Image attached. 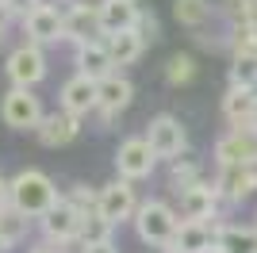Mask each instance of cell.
I'll return each instance as SVG.
<instances>
[{
	"label": "cell",
	"mask_w": 257,
	"mask_h": 253,
	"mask_svg": "<svg viewBox=\"0 0 257 253\" xmlns=\"http://www.w3.org/2000/svg\"><path fill=\"white\" fill-rule=\"evenodd\" d=\"M58 200H62V196H58L54 180L46 177L43 169H20V173L12 177V207H20L23 215L43 219Z\"/></svg>",
	"instance_id": "1"
},
{
	"label": "cell",
	"mask_w": 257,
	"mask_h": 253,
	"mask_svg": "<svg viewBox=\"0 0 257 253\" xmlns=\"http://www.w3.org/2000/svg\"><path fill=\"white\" fill-rule=\"evenodd\" d=\"M181 230V211H173L165 200H142L139 215H135V234H139L146 245H158V249H169L173 238Z\"/></svg>",
	"instance_id": "2"
},
{
	"label": "cell",
	"mask_w": 257,
	"mask_h": 253,
	"mask_svg": "<svg viewBox=\"0 0 257 253\" xmlns=\"http://www.w3.org/2000/svg\"><path fill=\"white\" fill-rule=\"evenodd\" d=\"M43 100L31 92V88H20V84H12L8 92H4V100H0V119H4V126H12V131H35V126L43 123Z\"/></svg>",
	"instance_id": "3"
},
{
	"label": "cell",
	"mask_w": 257,
	"mask_h": 253,
	"mask_svg": "<svg viewBox=\"0 0 257 253\" xmlns=\"http://www.w3.org/2000/svg\"><path fill=\"white\" fill-rule=\"evenodd\" d=\"M146 142L158 154V161H177L188 150V131L177 115H154L146 126Z\"/></svg>",
	"instance_id": "4"
},
{
	"label": "cell",
	"mask_w": 257,
	"mask_h": 253,
	"mask_svg": "<svg viewBox=\"0 0 257 253\" xmlns=\"http://www.w3.org/2000/svg\"><path fill=\"white\" fill-rule=\"evenodd\" d=\"M4 73H8L12 84H20V88H35V84L46 77V54L39 42H23L16 50L8 54V62H4Z\"/></svg>",
	"instance_id": "5"
},
{
	"label": "cell",
	"mask_w": 257,
	"mask_h": 253,
	"mask_svg": "<svg viewBox=\"0 0 257 253\" xmlns=\"http://www.w3.org/2000/svg\"><path fill=\"white\" fill-rule=\"evenodd\" d=\"M154 165H158V154L150 150V142H146V135L142 138H123L115 150V173L123 180H146L154 173Z\"/></svg>",
	"instance_id": "6"
},
{
	"label": "cell",
	"mask_w": 257,
	"mask_h": 253,
	"mask_svg": "<svg viewBox=\"0 0 257 253\" xmlns=\"http://www.w3.org/2000/svg\"><path fill=\"white\" fill-rule=\"evenodd\" d=\"M96 211L104 215V219H111L115 226H119V222H135V215H139L135 180L115 177L111 184H104V188H100V203H96Z\"/></svg>",
	"instance_id": "7"
},
{
	"label": "cell",
	"mask_w": 257,
	"mask_h": 253,
	"mask_svg": "<svg viewBox=\"0 0 257 253\" xmlns=\"http://www.w3.org/2000/svg\"><path fill=\"white\" fill-rule=\"evenodd\" d=\"M215 165H257V126H230L215 142Z\"/></svg>",
	"instance_id": "8"
},
{
	"label": "cell",
	"mask_w": 257,
	"mask_h": 253,
	"mask_svg": "<svg viewBox=\"0 0 257 253\" xmlns=\"http://www.w3.org/2000/svg\"><path fill=\"white\" fill-rule=\"evenodd\" d=\"M131 100H135V84L123 73H111L104 81H96V115L104 126H111L119 119V111H127Z\"/></svg>",
	"instance_id": "9"
},
{
	"label": "cell",
	"mask_w": 257,
	"mask_h": 253,
	"mask_svg": "<svg viewBox=\"0 0 257 253\" xmlns=\"http://www.w3.org/2000/svg\"><path fill=\"white\" fill-rule=\"evenodd\" d=\"M81 219H85V211H77L73 203L62 196V200H58L43 219H39V226H43V238L50 245H62V242H69V238L81 234Z\"/></svg>",
	"instance_id": "10"
},
{
	"label": "cell",
	"mask_w": 257,
	"mask_h": 253,
	"mask_svg": "<svg viewBox=\"0 0 257 253\" xmlns=\"http://www.w3.org/2000/svg\"><path fill=\"white\" fill-rule=\"evenodd\" d=\"M215 188L226 203H242L257 192V165H215Z\"/></svg>",
	"instance_id": "11"
},
{
	"label": "cell",
	"mask_w": 257,
	"mask_h": 253,
	"mask_svg": "<svg viewBox=\"0 0 257 253\" xmlns=\"http://www.w3.org/2000/svg\"><path fill=\"white\" fill-rule=\"evenodd\" d=\"M58 107L69 111V115H77V119L96 115V81L85 77V73H73L62 84V92H58Z\"/></svg>",
	"instance_id": "12"
},
{
	"label": "cell",
	"mask_w": 257,
	"mask_h": 253,
	"mask_svg": "<svg viewBox=\"0 0 257 253\" xmlns=\"http://www.w3.org/2000/svg\"><path fill=\"white\" fill-rule=\"evenodd\" d=\"M219 242V219H181V230L173 238V249L181 253H211Z\"/></svg>",
	"instance_id": "13"
},
{
	"label": "cell",
	"mask_w": 257,
	"mask_h": 253,
	"mask_svg": "<svg viewBox=\"0 0 257 253\" xmlns=\"http://www.w3.org/2000/svg\"><path fill=\"white\" fill-rule=\"evenodd\" d=\"M177 200H181V219H207L211 222L215 215H219L223 196H219V188H215V180H200V184H192V188H184Z\"/></svg>",
	"instance_id": "14"
},
{
	"label": "cell",
	"mask_w": 257,
	"mask_h": 253,
	"mask_svg": "<svg viewBox=\"0 0 257 253\" xmlns=\"http://www.w3.org/2000/svg\"><path fill=\"white\" fill-rule=\"evenodd\" d=\"M77 135H81V119L69 115V111H62V107H58V111H46L43 123L35 126V138H39L46 150H62V146H69Z\"/></svg>",
	"instance_id": "15"
},
{
	"label": "cell",
	"mask_w": 257,
	"mask_h": 253,
	"mask_svg": "<svg viewBox=\"0 0 257 253\" xmlns=\"http://www.w3.org/2000/svg\"><path fill=\"white\" fill-rule=\"evenodd\" d=\"M23 35H27V42H39V46L62 42V39H65V20H62V12L46 0L39 12H31V16L23 20Z\"/></svg>",
	"instance_id": "16"
},
{
	"label": "cell",
	"mask_w": 257,
	"mask_h": 253,
	"mask_svg": "<svg viewBox=\"0 0 257 253\" xmlns=\"http://www.w3.org/2000/svg\"><path fill=\"white\" fill-rule=\"evenodd\" d=\"M62 20H65V42H73V46L92 42V39H104V31H100V8H96V4H81V0H77Z\"/></svg>",
	"instance_id": "17"
},
{
	"label": "cell",
	"mask_w": 257,
	"mask_h": 253,
	"mask_svg": "<svg viewBox=\"0 0 257 253\" xmlns=\"http://www.w3.org/2000/svg\"><path fill=\"white\" fill-rule=\"evenodd\" d=\"M73 65H77V73L92 77V81H104V77L115 73V62H111V54H107V42H104V39L81 42V46L73 50Z\"/></svg>",
	"instance_id": "18"
},
{
	"label": "cell",
	"mask_w": 257,
	"mask_h": 253,
	"mask_svg": "<svg viewBox=\"0 0 257 253\" xmlns=\"http://www.w3.org/2000/svg\"><path fill=\"white\" fill-rule=\"evenodd\" d=\"M100 31L115 35V31H131L139 23V0H100Z\"/></svg>",
	"instance_id": "19"
},
{
	"label": "cell",
	"mask_w": 257,
	"mask_h": 253,
	"mask_svg": "<svg viewBox=\"0 0 257 253\" xmlns=\"http://www.w3.org/2000/svg\"><path fill=\"white\" fill-rule=\"evenodd\" d=\"M223 119L230 126H253V119H257V92H249V88H226Z\"/></svg>",
	"instance_id": "20"
},
{
	"label": "cell",
	"mask_w": 257,
	"mask_h": 253,
	"mask_svg": "<svg viewBox=\"0 0 257 253\" xmlns=\"http://www.w3.org/2000/svg\"><path fill=\"white\" fill-rule=\"evenodd\" d=\"M223 253H257V226H238V222H219V242Z\"/></svg>",
	"instance_id": "21"
},
{
	"label": "cell",
	"mask_w": 257,
	"mask_h": 253,
	"mask_svg": "<svg viewBox=\"0 0 257 253\" xmlns=\"http://www.w3.org/2000/svg\"><path fill=\"white\" fill-rule=\"evenodd\" d=\"M31 230V215H23L20 207H0V253L4 249H16V245L27 238Z\"/></svg>",
	"instance_id": "22"
},
{
	"label": "cell",
	"mask_w": 257,
	"mask_h": 253,
	"mask_svg": "<svg viewBox=\"0 0 257 253\" xmlns=\"http://www.w3.org/2000/svg\"><path fill=\"white\" fill-rule=\"evenodd\" d=\"M107 42V54H111V62L115 65H135L146 50V42L139 39V31L131 27V31H115V35H104Z\"/></svg>",
	"instance_id": "23"
},
{
	"label": "cell",
	"mask_w": 257,
	"mask_h": 253,
	"mask_svg": "<svg viewBox=\"0 0 257 253\" xmlns=\"http://www.w3.org/2000/svg\"><path fill=\"white\" fill-rule=\"evenodd\" d=\"M200 180H204V165H200L196 158H188V154H184V158L169 161V188L177 192V196H181L184 188L200 184Z\"/></svg>",
	"instance_id": "24"
},
{
	"label": "cell",
	"mask_w": 257,
	"mask_h": 253,
	"mask_svg": "<svg viewBox=\"0 0 257 253\" xmlns=\"http://www.w3.org/2000/svg\"><path fill=\"white\" fill-rule=\"evenodd\" d=\"M111 234H115V222L111 219H104L100 211H88L85 219H81V242L85 245H96V242H111Z\"/></svg>",
	"instance_id": "25"
},
{
	"label": "cell",
	"mask_w": 257,
	"mask_h": 253,
	"mask_svg": "<svg viewBox=\"0 0 257 253\" xmlns=\"http://www.w3.org/2000/svg\"><path fill=\"white\" fill-rule=\"evenodd\" d=\"M230 88L257 92V54H234V62H230Z\"/></svg>",
	"instance_id": "26"
},
{
	"label": "cell",
	"mask_w": 257,
	"mask_h": 253,
	"mask_svg": "<svg viewBox=\"0 0 257 253\" xmlns=\"http://www.w3.org/2000/svg\"><path fill=\"white\" fill-rule=\"evenodd\" d=\"M196 77V58L192 54H173L169 62H165V81L177 88V84H188Z\"/></svg>",
	"instance_id": "27"
},
{
	"label": "cell",
	"mask_w": 257,
	"mask_h": 253,
	"mask_svg": "<svg viewBox=\"0 0 257 253\" xmlns=\"http://www.w3.org/2000/svg\"><path fill=\"white\" fill-rule=\"evenodd\" d=\"M230 50H234V54H257V20H242L234 27Z\"/></svg>",
	"instance_id": "28"
},
{
	"label": "cell",
	"mask_w": 257,
	"mask_h": 253,
	"mask_svg": "<svg viewBox=\"0 0 257 253\" xmlns=\"http://www.w3.org/2000/svg\"><path fill=\"white\" fill-rule=\"evenodd\" d=\"M65 200L73 203L77 211H85V215H88V211H96V203H100V188L92 192V188H85V184H73V188L65 192Z\"/></svg>",
	"instance_id": "29"
},
{
	"label": "cell",
	"mask_w": 257,
	"mask_h": 253,
	"mask_svg": "<svg viewBox=\"0 0 257 253\" xmlns=\"http://www.w3.org/2000/svg\"><path fill=\"white\" fill-rule=\"evenodd\" d=\"M135 31H139V39H142V42H154V39L161 35L158 16H154V12H139V23H135Z\"/></svg>",
	"instance_id": "30"
},
{
	"label": "cell",
	"mask_w": 257,
	"mask_h": 253,
	"mask_svg": "<svg viewBox=\"0 0 257 253\" xmlns=\"http://www.w3.org/2000/svg\"><path fill=\"white\" fill-rule=\"evenodd\" d=\"M43 4H46V0H4V8L12 12V20H20V23L27 20L31 12H39Z\"/></svg>",
	"instance_id": "31"
},
{
	"label": "cell",
	"mask_w": 257,
	"mask_h": 253,
	"mask_svg": "<svg viewBox=\"0 0 257 253\" xmlns=\"http://www.w3.org/2000/svg\"><path fill=\"white\" fill-rule=\"evenodd\" d=\"M8 27H12V12L4 8V0H0V42H4V35H8Z\"/></svg>",
	"instance_id": "32"
},
{
	"label": "cell",
	"mask_w": 257,
	"mask_h": 253,
	"mask_svg": "<svg viewBox=\"0 0 257 253\" xmlns=\"http://www.w3.org/2000/svg\"><path fill=\"white\" fill-rule=\"evenodd\" d=\"M8 203H12V180L0 177V207H8Z\"/></svg>",
	"instance_id": "33"
},
{
	"label": "cell",
	"mask_w": 257,
	"mask_h": 253,
	"mask_svg": "<svg viewBox=\"0 0 257 253\" xmlns=\"http://www.w3.org/2000/svg\"><path fill=\"white\" fill-rule=\"evenodd\" d=\"M85 253H119V245L115 242H96V245H88Z\"/></svg>",
	"instance_id": "34"
},
{
	"label": "cell",
	"mask_w": 257,
	"mask_h": 253,
	"mask_svg": "<svg viewBox=\"0 0 257 253\" xmlns=\"http://www.w3.org/2000/svg\"><path fill=\"white\" fill-rule=\"evenodd\" d=\"M27 253H58V245H50V242H39V245H31Z\"/></svg>",
	"instance_id": "35"
},
{
	"label": "cell",
	"mask_w": 257,
	"mask_h": 253,
	"mask_svg": "<svg viewBox=\"0 0 257 253\" xmlns=\"http://www.w3.org/2000/svg\"><path fill=\"white\" fill-rule=\"evenodd\" d=\"M165 253H181V249H173V245H169V249H165Z\"/></svg>",
	"instance_id": "36"
},
{
	"label": "cell",
	"mask_w": 257,
	"mask_h": 253,
	"mask_svg": "<svg viewBox=\"0 0 257 253\" xmlns=\"http://www.w3.org/2000/svg\"><path fill=\"white\" fill-rule=\"evenodd\" d=\"M230 4H242V0H230Z\"/></svg>",
	"instance_id": "37"
},
{
	"label": "cell",
	"mask_w": 257,
	"mask_h": 253,
	"mask_svg": "<svg viewBox=\"0 0 257 253\" xmlns=\"http://www.w3.org/2000/svg\"><path fill=\"white\" fill-rule=\"evenodd\" d=\"M211 253H223V249H211Z\"/></svg>",
	"instance_id": "38"
},
{
	"label": "cell",
	"mask_w": 257,
	"mask_h": 253,
	"mask_svg": "<svg viewBox=\"0 0 257 253\" xmlns=\"http://www.w3.org/2000/svg\"><path fill=\"white\" fill-rule=\"evenodd\" d=\"M253 126H257V119H253Z\"/></svg>",
	"instance_id": "39"
},
{
	"label": "cell",
	"mask_w": 257,
	"mask_h": 253,
	"mask_svg": "<svg viewBox=\"0 0 257 253\" xmlns=\"http://www.w3.org/2000/svg\"><path fill=\"white\" fill-rule=\"evenodd\" d=\"M139 4H142V0H139Z\"/></svg>",
	"instance_id": "40"
},
{
	"label": "cell",
	"mask_w": 257,
	"mask_h": 253,
	"mask_svg": "<svg viewBox=\"0 0 257 253\" xmlns=\"http://www.w3.org/2000/svg\"><path fill=\"white\" fill-rule=\"evenodd\" d=\"M253 226H257V222H253Z\"/></svg>",
	"instance_id": "41"
}]
</instances>
